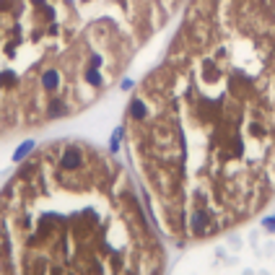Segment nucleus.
Wrapping results in <instances>:
<instances>
[{
	"label": "nucleus",
	"mask_w": 275,
	"mask_h": 275,
	"mask_svg": "<svg viewBox=\"0 0 275 275\" xmlns=\"http://www.w3.org/2000/svg\"><path fill=\"white\" fill-rule=\"evenodd\" d=\"M127 122L159 231L200 244L275 203V0H192Z\"/></svg>",
	"instance_id": "obj_1"
},
{
	"label": "nucleus",
	"mask_w": 275,
	"mask_h": 275,
	"mask_svg": "<svg viewBox=\"0 0 275 275\" xmlns=\"http://www.w3.org/2000/svg\"><path fill=\"white\" fill-rule=\"evenodd\" d=\"M0 265L5 275H164L166 249L120 166L88 148L62 166L55 145L5 190Z\"/></svg>",
	"instance_id": "obj_2"
},
{
	"label": "nucleus",
	"mask_w": 275,
	"mask_h": 275,
	"mask_svg": "<svg viewBox=\"0 0 275 275\" xmlns=\"http://www.w3.org/2000/svg\"><path fill=\"white\" fill-rule=\"evenodd\" d=\"M31 148H34V143H24V145H21V148H18V151H16V156H13V159H16V161H21V159H24V156H26V153H29Z\"/></svg>",
	"instance_id": "obj_3"
}]
</instances>
